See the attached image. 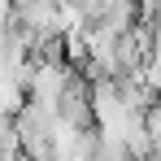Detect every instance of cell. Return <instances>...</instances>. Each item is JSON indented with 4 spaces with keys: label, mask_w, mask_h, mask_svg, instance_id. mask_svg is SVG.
<instances>
[{
    "label": "cell",
    "mask_w": 161,
    "mask_h": 161,
    "mask_svg": "<svg viewBox=\"0 0 161 161\" xmlns=\"http://www.w3.org/2000/svg\"><path fill=\"white\" fill-rule=\"evenodd\" d=\"M139 22L161 26V0H139Z\"/></svg>",
    "instance_id": "obj_2"
},
{
    "label": "cell",
    "mask_w": 161,
    "mask_h": 161,
    "mask_svg": "<svg viewBox=\"0 0 161 161\" xmlns=\"http://www.w3.org/2000/svg\"><path fill=\"white\" fill-rule=\"evenodd\" d=\"M57 113L74 126H96V105H92V79L87 74H79V70L70 74L61 100H57Z\"/></svg>",
    "instance_id": "obj_1"
}]
</instances>
